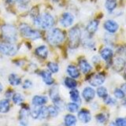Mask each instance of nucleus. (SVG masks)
Returning a JSON list of instances; mask_svg holds the SVG:
<instances>
[{
	"label": "nucleus",
	"mask_w": 126,
	"mask_h": 126,
	"mask_svg": "<svg viewBox=\"0 0 126 126\" xmlns=\"http://www.w3.org/2000/svg\"><path fill=\"white\" fill-rule=\"evenodd\" d=\"M34 25L42 29H50L54 25V19L51 14L44 13L33 17Z\"/></svg>",
	"instance_id": "obj_1"
},
{
	"label": "nucleus",
	"mask_w": 126,
	"mask_h": 126,
	"mask_svg": "<svg viewBox=\"0 0 126 126\" xmlns=\"http://www.w3.org/2000/svg\"><path fill=\"white\" fill-rule=\"evenodd\" d=\"M65 34L59 29H51L47 34V40L52 45H58L64 42Z\"/></svg>",
	"instance_id": "obj_2"
},
{
	"label": "nucleus",
	"mask_w": 126,
	"mask_h": 126,
	"mask_svg": "<svg viewBox=\"0 0 126 126\" xmlns=\"http://www.w3.org/2000/svg\"><path fill=\"white\" fill-rule=\"evenodd\" d=\"M81 40V31L76 26L72 28L69 32V46L71 49H75L79 46Z\"/></svg>",
	"instance_id": "obj_3"
},
{
	"label": "nucleus",
	"mask_w": 126,
	"mask_h": 126,
	"mask_svg": "<svg viewBox=\"0 0 126 126\" xmlns=\"http://www.w3.org/2000/svg\"><path fill=\"white\" fill-rule=\"evenodd\" d=\"M2 33L4 39L8 43H14L17 40V31L13 25H3L2 27Z\"/></svg>",
	"instance_id": "obj_4"
},
{
	"label": "nucleus",
	"mask_w": 126,
	"mask_h": 126,
	"mask_svg": "<svg viewBox=\"0 0 126 126\" xmlns=\"http://www.w3.org/2000/svg\"><path fill=\"white\" fill-rule=\"evenodd\" d=\"M19 30L24 37L32 39V40H35V39H38L41 37V34L39 32L34 30L26 24H22V25H20Z\"/></svg>",
	"instance_id": "obj_5"
},
{
	"label": "nucleus",
	"mask_w": 126,
	"mask_h": 126,
	"mask_svg": "<svg viewBox=\"0 0 126 126\" xmlns=\"http://www.w3.org/2000/svg\"><path fill=\"white\" fill-rule=\"evenodd\" d=\"M17 51V47L14 43H0V53L7 56H13Z\"/></svg>",
	"instance_id": "obj_6"
},
{
	"label": "nucleus",
	"mask_w": 126,
	"mask_h": 126,
	"mask_svg": "<svg viewBox=\"0 0 126 126\" xmlns=\"http://www.w3.org/2000/svg\"><path fill=\"white\" fill-rule=\"evenodd\" d=\"M105 80H106V77L104 73H98L90 76L88 78V82L93 87H98L103 84Z\"/></svg>",
	"instance_id": "obj_7"
},
{
	"label": "nucleus",
	"mask_w": 126,
	"mask_h": 126,
	"mask_svg": "<svg viewBox=\"0 0 126 126\" xmlns=\"http://www.w3.org/2000/svg\"><path fill=\"white\" fill-rule=\"evenodd\" d=\"M74 22V16L66 12V13H64L62 14V17L60 19V24L65 28H68L69 26H71Z\"/></svg>",
	"instance_id": "obj_8"
},
{
	"label": "nucleus",
	"mask_w": 126,
	"mask_h": 126,
	"mask_svg": "<svg viewBox=\"0 0 126 126\" xmlns=\"http://www.w3.org/2000/svg\"><path fill=\"white\" fill-rule=\"evenodd\" d=\"M104 28L109 33H115L118 30L119 25L113 20H107L104 23Z\"/></svg>",
	"instance_id": "obj_9"
},
{
	"label": "nucleus",
	"mask_w": 126,
	"mask_h": 126,
	"mask_svg": "<svg viewBox=\"0 0 126 126\" xmlns=\"http://www.w3.org/2000/svg\"><path fill=\"white\" fill-rule=\"evenodd\" d=\"M82 96L87 102H90L94 99L95 96V91L91 87H86L82 92Z\"/></svg>",
	"instance_id": "obj_10"
},
{
	"label": "nucleus",
	"mask_w": 126,
	"mask_h": 126,
	"mask_svg": "<svg viewBox=\"0 0 126 126\" xmlns=\"http://www.w3.org/2000/svg\"><path fill=\"white\" fill-rule=\"evenodd\" d=\"M125 61L123 58L119 57L113 60V68L114 69V70L117 71V72H121V71H122L125 69Z\"/></svg>",
	"instance_id": "obj_11"
},
{
	"label": "nucleus",
	"mask_w": 126,
	"mask_h": 126,
	"mask_svg": "<svg viewBox=\"0 0 126 126\" xmlns=\"http://www.w3.org/2000/svg\"><path fill=\"white\" fill-rule=\"evenodd\" d=\"M78 118L84 123H88L92 120V116H91V113L88 110L82 109L78 113Z\"/></svg>",
	"instance_id": "obj_12"
},
{
	"label": "nucleus",
	"mask_w": 126,
	"mask_h": 126,
	"mask_svg": "<svg viewBox=\"0 0 126 126\" xmlns=\"http://www.w3.org/2000/svg\"><path fill=\"white\" fill-rule=\"evenodd\" d=\"M29 109L23 107L21 110V111H20V113H19L20 123L24 125H28V122H29Z\"/></svg>",
	"instance_id": "obj_13"
},
{
	"label": "nucleus",
	"mask_w": 126,
	"mask_h": 126,
	"mask_svg": "<svg viewBox=\"0 0 126 126\" xmlns=\"http://www.w3.org/2000/svg\"><path fill=\"white\" fill-rule=\"evenodd\" d=\"M40 76L43 79V82L45 83L47 85H51L54 84V79L51 76V73L50 71H47V70H43L40 73Z\"/></svg>",
	"instance_id": "obj_14"
},
{
	"label": "nucleus",
	"mask_w": 126,
	"mask_h": 126,
	"mask_svg": "<svg viewBox=\"0 0 126 126\" xmlns=\"http://www.w3.org/2000/svg\"><path fill=\"white\" fill-rule=\"evenodd\" d=\"M98 27V21L97 20H92V21H91L88 24V25H87V28H86L87 32L89 35H92L97 31Z\"/></svg>",
	"instance_id": "obj_15"
},
{
	"label": "nucleus",
	"mask_w": 126,
	"mask_h": 126,
	"mask_svg": "<svg viewBox=\"0 0 126 126\" xmlns=\"http://www.w3.org/2000/svg\"><path fill=\"white\" fill-rule=\"evenodd\" d=\"M32 105L35 106H40L45 105L47 102V98L44 95H35L32 98Z\"/></svg>",
	"instance_id": "obj_16"
},
{
	"label": "nucleus",
	"mask_w": 126,
	"mask_h": 126,
	"mask_svg": "<svg viewBox=\"0 0 126 126\" xmlns=\"http://www.w3.org/2000/svg\"><path fill=\"white\" fill-rule=\"evenodd\" d=\"M35 54L43 59H45L48 56V49L44 45L39 46L35 49Z\"/></svg>",
	"instance_id": "obj_17"
},
{
	"label": "nucleus",
	"mask_w": 126,
	"mask_h": 126,
	"mask_svg": "<svg viewBox=\"0 0 126 126\" xmlns=\"http://www.w3.org/2000/svg\"><path fill=\"white\" fill-rule=\"evenodd\" d=\"M79 67H80V69L82 71V73H88L92 69V67L91 65V64L88 63V62L85 60V59H81L79 62Z\"/></svg>",
	"instance_id": "obj_18"
},
{
	"label": "nucleus",
	"mask_w": 126,
	"mask_h": 126,
	"mask_svg": "<svg viewBox=\"0 0 126 126\" xmlns=\"http://www.w3.org/2000/svg\"><path fill=\"white\" fill-rule=\"evenodd\" d=\"M67 73L69 76L73 79H77L80 77V71L75 65H69L67 67Z\"/></svg>",
	"instance_id": "obj_19"
},
{
	"label": "nucleus",
	"mask_w": 126,
	"mask_h": 126,
	"mask_svg": "<svg viewBox=\"0 0 126 126\" xmlns=\"http://www.w3.org/2000/svg\"><path fill=\"white\" fill-rule=\"evenodd\" d=\"M100 55L102 59H104L105 61L108 62L110 59L112 58L113 55V51L108 47H106V48L102 49L100 52Z\"/></svg>",
	"instance_id": "obj_20"
},
{
	"label": "nucleus",
	"mask_w": 126,
	"mask_h": 126,
	"mask_svg": "<svg viewBox=\"0 0 126 126\" xmlns=\"http://www.w3.org/2000/svg\"><path fill=\"white\" fill-rule=\"evenodd\" d=\"M69 95H70L71 100L73 101V102H76L77 104L80 103L81 99L80 97V93H79V91L77 89H76V88L71 89L70 92H69Z\"/></svg>",
	"instance_id": "obj_21"
},
{
	"label": "nucleus",
	"mask_w": 126,
	"mask_h": 126,
	"mask_svg": "<svg viewBox=\"0 0 126 126\" xmlns=\"http://www.w3.org/2000/svg\"><path fill=\"white\" fill-rule=\"evenodd\" d=\"M8 80H9L10 84L13 86H17L19 84H21V77H19L17 74H14V73L10 74L9 77H8Z\"/></svg>",
	"instance_id": "obj_22"
},
{
	"label": "nucleus",
	"mask_w": 126,
	"mask_h": 126,
	"mask_svg": "<svg viewBox=\"0 0 126 126\" xmlns=\"http://www.w3.org/2000/svg\"><path fill=\"white\" fill-rule=\"evenodd\" d=\"M48 117H50V115H49V112H48V109H47V107H46V106H39L38 119L45 120Z\"/></svg>",
	"instance_id": "obj_23"
},
{
	"label": "nucleus",
	"mask_w": 126,
	"mask_h": 126,
	"mask_svg": "<svg viewBox=\"0 0 126 126\" xmlns=\"http://www.w3.org/2000/svg\"><path fill=\"white\" fill-rule=\"evenodd\" d=\"M10 104L8 99H2L0 101V113H5L10 110Z\"/></svg>",
	"instance_id": "obj_24"
},
{
	"label": "nucleus",
	"mask_w": 126,
	"mask_h": 126,
	"mask_svg": "<svg viewBox=\"0 0 126 126\" xmlns=\"http://www.w3.org/2000/svg\"><path fill=\"white\" fill-rule=\"evenodd\" d=\"M64 123L67 126L73 125L77 123V117L74 115H73V114H67L65 117Z\"/></svg>",
	"instance_id": "obj_25"
},
{
	"label": "nucleus",
	"mask_w": 126,
	"mask_h": 126,
	"mask_svg": "<svg viewBox=\"0 0 126 126\" xmlns=\"http://www.w3.org/2000/svg\"><path fill=\"white\" fill-rule=\"evenodd\" d=\"M105 7L109 12L113 11L117 7V1L116 0H106L105 2Z\"/></svg>",
	"instance_id": "obj_26"
},
{
	"label": "nucleus",
	"mask_w": 126,
	"mask_h": 126,
	"mask_svg": "<svg viewBox=\"0 0 126 126\" xmlns=\"http://www.w3.org/2000/svg\"><path fill=\"white\" fill-rule=\"evenodd\" d=\"M65 86L68 88L73 89V88H75L77 87V83L76 80H75V79L69 77H66L65 78Z\"/></svg>",
	"instance_id": "obj_27"
},
{
	"label": "nucleus",
	"mask_w": 126,
	"mask_h": 126,
	"mask_svg": "<svg viewBox=\"0 0 126 126\" xmlns=\"http://www.w3.org/2000/svg\"><path fill=\"white\" fill-rule=\"evenodd\" d=\"M97 94L98 95V97L105 99V98L108 96V91L106 88H104V87L98 86V88L97 89Z\"/></svg>",
	"instance_id": "obj_28"
},
{
	"label": "nucleus",
	"mask_w": 126,
	"mask_h": 126,
	"mask_svg": "<svg viewBox=\"0 0 126 126\" xmlns=\"http://www.w3.org/2000/svg\"><path fill=\"white\" fill-rule=\"evenodd\" d=\"M12 99H13V102L14 103L17 105H21L24 102V98L22 96V94L20 93L14 94L13 95H12Z\"/></svg>",
	"instance_id": "obj_29"
},
{
	"label": "nucleus",
	"mask_w": 126,
	"mask_h": 126,
	"mask_svg": "<svg viewBox=\"0 0 126 126\" xmlns=\"http://www.w3.org/2000/svg\"><path fill=\"white\" fill-rule=\"evenodd\" d=\"M66 109L71 113H75L79 110V104L76 102H69L66 105Z\"/></svg>",
	"instance_id": "obj_30"
},
{
	"label": "nucleus",
	"mask_w": 126,
	"mask_h": 126,
	"mask_svg": "<svg viewBox=\"0 0 126 126\" xmlns=\"http://www.w3.org/2000/svg\"><path fill=\"white\" fill-rule=\"evenodd\" d=\"M47 68H48L49 71L52 73H56L59 70V66L57 63L55 62H49L47 64Z\"/></svg>",
	"instance_id": "obj_31"
},
{
	"label": "nucleus",
	"mask_w": 126,
	"mask_h": 126,
	"mask_svg": "<svg viewBox=\"0 0 126 126\" xmlns=\"http://www.w3.org/2000/svg\"><path fill=\"white\" fill-rule=\"evenodd\" d=\"M47 109H48L49 115L50 117H54L58 116V109L55 106H50L47 107Z\"/></svg>",
	"instance_id": "obj_32"
},
{
	"label": "nucleus",
	"mask_w": 126,
	"mask_h": 126,
	"mask_svg": "<svg viewBox=\"0 0 126 126\" xmlns=\"http://www.w3.org/2000/svg\"><path fill=\"white\" fill-rule=\"evenodd\" d=\"M113 94H114V96L117 98H119V99H122V98H124L125 96V92L123 90H121V88H116L114 90Z\"/></svg>",
	"instance_id": "obj_33"
},
{
	"label": "nucleus",
	"mask_w": 126,
	"mask_h": 126,
	"mask_svg": "<svg viewBox=\"0 0 126 126\" xmlns=\"http://www.w3.org/2000/svg\"><path fill=\"white\" fill-rule=\"evenodd\" d=\"M96 121L98 122V123H101V124H103L105 122L107 121V116L104 113H98L96 115Z\"/></svg>",
	"instance_id": "obj_34"
},
{
	"label": "nucleus",
	"mask_w": 126,
	"mask_h": 126,
	"mask_svg": "<svg viewBox=\"0 0 126 126\" xmlns=\"http://www.w3.org/2000/svg\"><path fill=\"white\" fill-rule=\"evenodd\" d=\"M39 106H34V107L30 111V114L32 118L34 119H38V116H39Z\"/></svg>",
	"instance_id": "obj_35"
},
{
	"label": "nucleus",
	"mask_w": 126,
	"mask_h": 126,
	"mask_svg": "<svg viewBox=\"0 0 126 126\" xmlns=\"http://www.w3.org/2000/svg\"><path fill=\"white\" fill-rule=\"evenodd\" d=\"M115 125L118 126H125L126 125V121L125 118L123 117H120V118H117Z\"/></svg>",
	"instance_id": "obj_36"
},
{
	"label": "nucleus",
	"mask_w": 126,
	"mask_h": 126,
	"mask_svg": "<svg viewBox=\"0 0 126 126\" xmlns=\"http://www.w3.org/2000/svg\"><path fill=\"white\" fill-rule=\"evenodd\" d=\"M105 102L106 104H108V105H113V104H116V100L115 99H113V98L111 97H110L109 95L106 97L105 98Z\"/></svg>",
	"instance_id": "obj_37"
},
{
	"label": "nucleus",
	"mask_w": 126,
	"mask_h": 126,
	"mask_svg": "<svg viewBox=\"0 0 126 126\" xmlns=\"http://www.w3.org/2000/svg\"><path fill=\"white\" fill-rule=\"evenodd\" d=\"M32 86V81L29 80H25V82H24V84H23V88L29 89Z\"/></svg>",
	"instance_id": "obj_38"
},
{
	"label": "nucleus",
	"mask_w": 126,
	"mask_h": 126,
	"mask_svg": "<svg viewBox=\"0 0 126 126\" xmlns=\"http://www.w3.org/2000/svg\"><path fill=\"white\" fill-rule=\"evenodd\" d=\"M84 46L87 48H92L94 46V43L92 41H88V39H86L84 41Z\"/></svg>",
	"instance_id": "obj_39"
},
{
	"label": "nucleus",
	"mask_w": 126,
	"mask_h": 126,
	"mask_svg": "<svg viewBox=\"0 0 126 126\" xmlns=\"http://www.w3.org/2000/svg\"><path fill=\"white\" fill-rule=\"evenodd\" d=\"M8 2L10 3H14V2H19V3H22L25 2V0H7Z\"/></svg>",
	"instance_id": "obj_40"
},
{
	"label": "nucleus",
	"mask_w": 126,
	"mask_h": 126,
	"mask_svg": "<svg viewBox=\"0 0 126 126\" xmlns=\"http://www.w3.org/2000/svg\"><path fill=\"white\" fill-rule=\"evenodd\" d=\"M12 95H13V92H12V91H8V92L6 93V96L7 98H10V97H11Z\"/></svg>",
	"instance_id": "obj_41"
},
{
	"label": "nucleus",
	"mask_w": 126,
	"mask_h": 126,
	"mask_svg": "<svg viewBox=\"0 0 126 126\" xmlns=\"http://www.w3.org/2000/svg\"><path fill=\"white\" fill-rule=\"evenodd\" d=\"M2 84L0 83V92H2Z\"/></svg>",
	"instance_id": "obj_42"
}]
</instances>
